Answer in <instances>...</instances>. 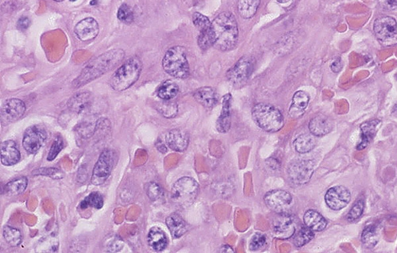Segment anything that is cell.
Segmentation results:
<instances>
[{
    "mask_svg": "<svg viewBox=\"0 0 397 253\" xmlns=\"http://www.w3.org/2000/svg\"><path fill=\"white\" fill-rule=\"evenodd\" d=\"M125 56L123 50L113 49L91 60L81 75L72 82L75 88L81 87L116 68Z\"/></svg>",
    "mask_w": 397,
    "mask_h": 253,
    "instance_id": "obj_1",
    "label": "cell"
},
{
    "mask_svg": "<svg viewBox=\"0 0 397 253\" xmlns=\"http://www.w3.org/2000/svg\"><path fill=\"white\" fill-rule=\"evenodd\" d=\"M213 46L222 51H230L239 41V26L230 12H222L212 23Z\"/></svg>",
    "mask_w": 397,
    "mask_h": 253,
    "instance_id": "obj_2",
    "label": "cell"
},
{
    "mask_svg": "<svg viewBox=\"0 0 397 253\" xmlns=\"http://www.w3.org/2000/svg\"><path fill=\"white\" fill-rule=\"evenodd\" d=\"M252 117L256 125L264 131L276 132L284 124V117L277 108L266 103H259L253 107Z\"/></svg>",
    "mask_w": 397,
    "mask_h": 253,
    "instance_id": "obj_3",
    "label": "cell"
},
{
    "mask_svg": "<svg viewBox=\"0 0 397 253\" xmlns=\"http://www.w3.org/2000/svg\"><path fill=\"white\" fill-rule=\"evenodd\" d=\"M142 63L137 57L126 60L114 73L110 80L111 87L116 91H123L133 86L140 77Z\"/></svg>",
    "mask_w": 397,
    "mask_h": 253,
    "instance_id": "obj_4",
    "label": "cell"
},
{
    "mask_svg": "<svg viewBox=\"0 0 397 253\" xmlns=\"http://www.w3.org/2000/svg\"><path fill=\"white\" fill-rule=\"evenodd\" d=\"M162 67L166 73L177 78H186L189 76V63L186 49L175 46L167 51L162 60Z\"/></svg>",
    "mask_w": 397,
    "mask_h": 253,
    "instance_id": "obj_5",
    "label": "cell"
},
{
    "mask_svg": "<svg viewBox=\"0 0 397 253\" xmlns=\"http://www.w3.org/2000/svg\"><path fill=\"white\" fill-rule=\"evenodd\" d=\"M199 192V184L188 177H183L175 182L171 191L173 202L182 207L191 206L196 200Z\"/></svg>",
    "mask_w": 397,
    "mask_h": 253,
    "instance_id": "obj_6",
    "label": "cell"
},
{
    "mask_svg": "<svg viewBox=\"0 0 397 253\" xmlns=\"http://www.w3.org/2000/svg\"><path fill=\"white\" fill-rule=\"evenodd\" d=\"M115 161V153L111 150H105L101 153L99 159L93 169L92 184L101 185L108 179L111 175Z\"/></svg>",
    "mask_w": 397,
    "mask_h": 253,
    "instance_id": "obj_7",
    "label": "cell"
},
{
    "mask_svg": "<svg viewBox=\"0 0 397 253\" xmlns=\"http://www.w3.org/2000/svg\"><path fill=\"white\" fill-rule=\"evenodd\" d=\"M253 69V60L250 58L242 57L226 74L227 78L233 86L242 87L246 83Z\"/></svg>",
    "mask_w": 397,
    "mask_h": 253,
    "instance_id": "obj_8",
    "label": "cell"
},
{
    "mask_svg": "<svg viewBox=\"0 0 397 253\" xmlns=\"http://www.w3.org/2000/svg\"><path fill=\"white\" fill-rule=\"evenodd\" d=\"M314 163L310 160L292 161L288 167V177L297 185L307 184L314 173Z\"/></svg>",
    "mask_w": 397,
    "mask_h": 253,
    "instance_id": "obj_9",
    "label": "cell"
},
{
    "mask_svg": "<svg viewBox=\"0 0 397 253\" xmlns=\"http://www.w3.org/2000/svg\"><path fill=\"white\" fill-rule=\"evenodd\" d=\"M264 200L268 208L276 214H280L286 212L289 209L292 197L289 192L284 190H273L266 193Z\"/></svg>",
    "mask_w": 397,
    "mask_h": 253,
    "instance_id": "obj_10",
    "label": "cell"
},
{
    "mask_svg": "<svg viewBox=\"0 0 397 253\" xmlns=\"http://www.w3.org/2000/svg\"><path fill=\"white\" fill-rule=\"evenodd\" d=\"M47 134L45 129L39 126H31L24 133L23 146L29 153H35L45 144Z\"/></svg>",
    "mask_w": 397,
    "mask_h": 253,
    "instance_id": "obj_11",
    "label": "cell"
},
{
    "mask_svg": "<svg viewBox=\"0 0 397 253\" xmlns=\"http://www.w3.org/2000/svg\"><path fill=\"white\" fill-rule=\"evenodd\" d=\"M350 200L351 194L350 191L342 185L332 187L325 195L326 203L334 210H340L346 207Z\"/></svg>",
    "mask_w": 397,
    "mask_h": 253,
    "instance_id": "obj_12",
    "label": "cell"
},
{
    "mask_svg": "<svg viewBox=\"0 0 397 253\" xmlns=\"http://www.w3.org/2000/svg\"><path fill=\"white\" fill-rule=\"evenodd\" d=\"M374 33L377 38L383 42H388L397 37V23L393 17L379 18L373 25Z\"/></svg>",
    "mask_w": 397,
    "mask_h": 253,
    "instance_id": "obj_13",
    "label": "cell"
},
{
    "mask_svg": "<svg viewBox=\"0 0 397 253\" xmlns=\"http://www.w3.org/2000/svg\"><path fill=\"white\" fill-rule=\"evenodd\" d=\"M26 112L25 103L17 98L5 101L1 108L2 122L11 123L18 121Z\"/></svg>",
    "mask_w": 397,
    "mask_h": 253,
    "instance_id": "obj_14",
    "label": "cell"
},
{
    "mask_svg": "<svg viewBox=\"0 0 397 253\" xmlns=\"http://www.w3.org/2000/svg\"><path fill=\"white\" fill-rule=\"evenodd\" d=\"M273 229L278 238L288 239L296 232L292 217L285 213L276 214L273 221Z\"/></svg>",
    "mask_w": 397,
    "mask_h": 253,
    "instance_id": "obj_15",
    "label": "cell"
},
{
    "mask_svg": "<svg viewBox=\"0 0 397 253\" xmlns=\"http://www.w3.org/2000/svg\"><path fill=\"white\" fill-rule=\"evenodd\" d=\"M99 32V24L95 19L87 18L83 19L75 26V33L79 39L82 41H89L95 39Z\"/></svg>",
    "mask_w": 397,
    "mask_h": 253,
    "instance_id": "obj_16",
    "label": "cell"
},
{
    "mask_svg": "<svg viewBox=\"0 0 397 253\" xmlns=\"http://www.w3.org/2000/svg\"><path fill=\"white\" fill-rule=\"evenodd\" d=\"M166 143L167 145L173 151L183 152L188 146L189 137L183 130L173 129L167 134Z\"/></svg>",
    "mask_w": 397,
    "mask_h": 253,
    "instance_id": "obj_17",
    "label": "cell"
},
{
    "mask_svg": "<svg viewBox=\"0 0 397 253\" xmlns=\"http://www.w3.org/2000/svg\"><path fill=\"white\" fill-rule=\"evenodd\" d=\"M20 158V152L15 142L6 140L1 143V162L3 166L15 165Z\"/></svg>",
    "mask_w": 397,
    "mask_h": 253,
    "instance_id": "obj_18",
    "label": "cell"
},
{
    "mask_svg": "<svg viewBox=\"0 0 397 253\" xmlns=\"http://www.w3.org/2000/svg\"><path fill=\"white\" fill-rule=\"evenodd\" d=\"M333 123L324 115H318L309 123V130L315 136H323L332 131Z\"/></svg>",
    "mask_w": 397,
    "mask_h": 253,
    "instance_id": "obj_19",
    "label": "cell"
},
{
    "mask_svg": "<svg viewBox=\"0 0 397 253\" xmlns=\"http://www.w3.org/2000/svg\"><path fill=\"white\" fill-rule=\"evenodd\" d=\"M380 125H381V121H379V120H372V121H367V122L362 124L361 125V131H362L361 139L362 140L357 147V149L361 151L368 147L371 140L374 138Z\"/></svg>",
    "mask_w": 397,
    "mask_h": 253,
    "instance_id": "obj_20",
    "label": "cell"
},
{
    "mask_svg": "<svg viewBox=\"0 0 397 253\" xmlns=\"http://www.w3.org/2000/svg\"><path fill=\"white\" fill-rule=\"evenodd\" d=\"M92 104V96L89 92L80 93L72 97L68 101V106L72 112L81 114L89 109Z\"/></svg>",
    "mask_w": 397,
    "mask_h": 253,
    "instance_id": "obj_21",
    "label": "cell"
},
{
    "mask_svg": "<svg viewBox=\"0 0 397 253\" xmlns=\"http://www.w3.org/2000/svg\"><path fill=\"white\" fill-rule=\"evenodd\" d=\"M194 98L206 108H214L218 103V96L212 87H202L194 93Z\"/></svg>",
    "mask_w": 397,
    "mask_h": 253,
    "instance_id": "obj_22",
    "label": "cell"
},
{
    "mask_svg": "<svg viewBox=\"0 0 397 253\" xmlns=\"http://www.w3.org/2000/svg\"><path fill=\"white\" fill-rule=\"evenodd\" d=\"M231 100L230 94H226L222 100V109L217 121V130L221 133H226L231 127Z\"/></svg>",
    "mask_w": 397,
    "mask_h": 253,
    "instance_id": "obj_23",
    "label": "cell"
},
{
    "mask_svg": "<svg viewBox=\"0 0 397 253\" xmlns=\"http://www.w3.org/2000/svg\"><path fill=\"white\" fill-rule=\"evenodd\" d=\"M165 222L173 238H179L187 232V223L177 213L170 214Z\"/></svg>",
    "mask_w": 397,
    "mask_h": 253,
    "instance_id": "obj_24",
    "label": "cell"
},
{
    "mask_svg": "<svg viewBox=\"0 0 397 253\" xmlns=\"http://www.w3.org/2000/svg\"><path fill=\"white\" fill-rule=\"evenodd\" d=\"M309 96L305 91H297L292 98V103L289 109V113L294 118L301 117L309 103Z\"/></svg>",
    "mask_w": 397,
    "mask_h": 253,
    "instance_id": "obj_25",
    "label": "cell"
},
{
    "mask_svg": "<svg viewBox=\"0 0 397 253\" xmlns=\"http://www.w3.org/2000/svg\"><path fill=\"white\" fill-rule=\"evenodd\" d=\"M304 221L306 227L316 232L323 231L327 226L325 218L314 210H309L305 213Z\"/></svg>",
    "mask_w": 397,
    "mask_h": 253,
    "instance_id": "obj_26",
    "label": "cell"
},
{
    "mask_svg": "<svg viewBox=\"0 0 397 253\" xmlns=\"http://www.w3.org/2000/svg\"><path fill=\"white\" fill-rule=\"evenodd\" d=\"M148 243L151 249L155 251H162L168 245V239L162 229L158 227H153L148 234Z\"/></svg>",
    "mask_w": 397,
    "mask_h": 253,
    "instance_id": "obj_27",
    "label": "cell"
},
{
    "mask_svg": "<svg viewBox=\"0 0 397 253\" xmlns=\"http://www.w3.org/2000/svg\"><path fill=\"white\" fill-rule=\"evenodd\" d=\"M261 0H239L238 5L239 15L245 19H249L256 15Z\"/></svg>",
    "mask_w": 397,
    "mask_h": 253,
    "instance_id": "obj_28",
    "label": "cell"
},
{
    "mask_svg": "<svg viewBox=\"0 0 397 253\" xmlns=\"http://www.w3.org/2000/svg\"><path fill=\"white\" fill-rule=\"evenodd\" d=\"M314 136L309 134L299 135L294 141L296 151L300 153H308L312 151L316 145V140Z\"/></svg>",
    "mask_w": 397,
    "mask_h": 253,
    "instance_id": "obj_29",
    "label": "cell"
},
{
    "mask_svg": "<svg viewBox=\"0 0 397 253\" xmlns=\"http://www.w3.org/2000/svg\"><path fill=\"white\" fill-rule=\"evenodd\" d=\"M379 231L375 225H369L362 232V242L365 247L372 249L378 243Z\"/></svg>",
    "mask_w": 397,
    "mask_h": 253,
    "instance_id": "obj_30",
    "label": "cell"
},
{
    "mask_svg": "<svg viewBox=\"0 0 397 253\" xmlns=\"http://www.w3.org/2000/svg\"><path fill=\"white\" fill-rule=\"evenodd\" d=\"M179 92V86L171 80L163 82L157 90V96L163 101L172 100Z\"/></svg>",
    "mask_w": 397,
    "mask_h": 253,
    "instance_id": "obj_31",
    "label": "cell"
},
{
    "mask_svg": "<svg viewBox=\"0 0 397 253\" xmlns=\"http://www.w3.org/2000/svg\"><path fill=\"white\" fill-rule=\"evenodd\" d=\"M292 237H293L292 238L293 244L297 247L301 248L310 242L315 237V233H314V231L308 227H304L296 231Z\"/></svg>",
    "mask_w": 397,
    "mask_h": 253,
    "instance_id": "obj_32",
    "label": "cell"
},
{
    "mask_svg": "<svg viewBox=\"0 0 397 253\" xmlns=\"http://www.w3.org/2000/svg\"><path fill=\"white\" fill-rule=\"evenodd\" d=\"M27 184H28V180L25 177H22L17 178L15 180H11L6 185L4 186L5 193L9 195H21L23 192H25L26 188H27Z\"/></svg>",
    "mask_w": 397,
    "mask_h": 253,
    "instance_id": "obj_33",
    "label": "cell"
},
{
    "mask_svg": "<svg viewBox=\"0 0 397 253\" xmlns=\"http://www.w3.org/2000/svg\"><path fill=\"white\" fill-rule=\"evenodd\" d=\"M2 235L6 243L8 244L10 247H18L23 241V235L20 231L13 227H5L2 231Z\"/></svg>",
    "mask_w": 397,
    "mask_h": 253,
    "instance_id": "obj_34",
    "label": "cell"
},
{
    "mask_svg": "<svg viewBox=\"0 0 397 253\" xmlns=\"http://www.w3.org/2000/svg\"><path fill=\"white\" fill-rule=\"evenodd\" d=\"M103 202L104 201H103V196L100 193L96 192H92L87 196L86 198L81 202L80 208L85 210L91 206V207L99 210L103 207Z\"/></svg>",
    "mask_w": 397,
    "mask_h": 253,
    "instance_id": "obj_35",
    "label": "cell"
},
{
    "mask_svg": "<svg viewBox=\"0 0 397 253\" xmlns=\"http://www.w3.org/2000/svg\"><path fill=\"white\" fill-rule=\"evenodd\" d=\"M192 22H193L194 25L196 27V29L199 30L200 33L208 30L212 27V23L208 17L202 15L200 13H194L193 16H192Z\"/></svg>",
    "mask_w": 397,
    "mask_h": 253,
    "instance_id": "obj_36",
    "label": "cell"
},
{
    "mask_svg": "<svg viewBox=\"0 0 397 253\" xmlns=\"http://www.w3.org/2000/svg\"><path fill=\"white\" fill-rule=\"evenodd\" d=\"M117 17L122 23H125V24H131L134 21V12L130 6H128L126 3H123L119 9Z\"/></svg>",
    "mask_w": 397,
    "mask_h": 253,
    "instance_id": "obj_37",
    "label": "cell"
},
{
    "mask_svg": "<svg viewBox=\"0 0 397 253\" xmlns=\"http://www.w3.org/2000/svg\"><path fill=\"white\" fill-rule=\"evenodd\" d=\"M198 45L203 50H206L213 46L214 43H213L212 27L208 30L200 32L198 37Z\"/></svg>",
    "mask_w": 397,
    "mask_h": 253,
    "instance_id": "obj_38",
    "label": "cell"
},
{
    "mask_svg": "<svg viewBox=\"0 0 397 253\" xmlns=\"http://www.w3.org/2000/svg\"><path fill=\"white\" fill-rule=\"evenodd\" d=\"M364 208L365 203L363 200H358L348 213L347 220L349 222H354V221L358 220L363 214Z\"/></svg>",
    "mask_w": 397,
    "mask_h": 253,
    "instance_id": "obj_39",
    "label": "cell"
},
{
    "mask_svg": "<svg viewBox=\"0 0 397 253\" xmlns=\"http://www.w3.org/2000/svg\"><path fill=\"white\" fill-rule=\"evenodd\" d=\"M158 110L161 112V114L165 117H175L177 113V105L176 103L171 102L170 100L164 101L162 104H160Z\"/></svg>",
    "mask_w": 397,
    "mask_h": 253,
    "instance_id": "obj_40",
    "label": "cell"
},
{
    "mask_svg": "<svg viewBox=\"0 0 397 253\" xmlns=\"http://www.w3.org/2000/svg\"><path fill=\"white\" fill-rule=\"evenodd\" d=\"M33 175L35 176H46L53 179H62L64 177V174L61 170L56 169V168H41L39 170H34L33 172Z\"/></svg>",
    "mask_w": 397,
    "mask_h": 253,
    "instance_id": "obj_41",
    "label": "cell"
},
{
    "mask_svg": "<svg viewBox=\"0 0 397 253\" xmlns=\"http://www.w3.org/2000/svg\"><path fill=\"white\" fill-rule=\"evenodd\" d=\"M63 145H64V143H63V139H62L61 137H56L54 143H53L51 147H50L49 153H48V161H54L55 159L57 156L59 154L61 150L63 149Z\"/></svg>",
    "mask_w": 397,
    "mask_h": 253,
    "instance_id": "obj_42",
    "label": "cell"
},
{
    "mask_svg": "<svg viewBox=\"0 0 397 253\" xmlns=\"http://www.w3.org/2000/svg\"><path fill=\"white\" fill-rule=\"evenodd\" d=\"M162 188L156 182H151L148 184L146 193L152 201H156L162 196Z\"/></svg>",
    "mask_w": 397,
    "mask_h": 253,
    "instance_id": "obj_43",
    "label": "cell"
},
{
    "mask_svg": "<svg viewBox=\"0 0 397 253\" xmlns=\"http://www.w3.org/2000/svg\"><path fill=\"white\" fill-rule=\"evenodd\" d=\"M266 243V237L265 235L262 233H256L253 235L251 240H250V243H249V249L255 251L258 249H262L265 246Z\"/></svg>",
    "mask_w": 397,
    "mask_h": 253,
    "instance_id": "obj_44",
    "label": "cell"
},
{
    "mask_svg": "<svg viewBox=\"0 0 397 253\" xmlns=\"http://www.w3.org/2000/svg\"><path fill=\"white\" fill-rule=\"evenodd\" d=\"M30 25V19L27 17H23V18H21L19 19V22H18V27H19V29H27Z\"/></svg>",
    "mask_w": 397,
    "mask_h": 253,
    "instance_id": "obj_45",
    "label": "cell"
},
{
    "mask_svg": "<svg viewBox=\"0 0 397 253\" xmlns=\"http://www.w3.org/2000/svg\"><path fill=\"white\" fill-rule=\"evenodd\" d=\"M331 68H332V70L334 72H336V73L339 72L342 68V61H341V59H336V60L332 63Z\"/></svg>",
    "mask_w": 397,
    "mask_h": 253,
    "instance_id": "obj_46",
    "label": "cell"
},
{
    "mask_svg": "<svg viewBox=\"0 0 397 253\" xmlns=\"http://www.w3.org/2000/svg\"><path fill=\"white\" fill-rule=\"evenodd\" d=\"M156 147H157V150H158L159 151H161V153H165V152H166V147H165V146L164 145V144H163V143H161L160 140L156 143Z\"/></svg>",
    "mask_w": 397,
    "mask_h": 253,
    "instance_id": "obj_47",
    "label": "cell"
},
{
    "mask_svg": "<svg viewBox=\"0 0 397 253\" xmlns=\"http://www.w3.org/2000/svg\"><path fill=\"white\" fill-rule=\"evenodd\" d=\"M386 2H387L389 6H397V0H386Z\"/></svg>",
    "mask_w": 397,
    "mask_h": 253,
    "instance_id": "obj_48",
    "label": "cell"
},
{
    "mask_svg": "<svg viewBox=\"0 0 397 253\" xmlns=\"http://www.w3.org/2000/svg\"><path fill=\"white\" fill-rule=\"evenodd\" d=\"M276 1L280 3H288L292 2V0H276Z\"/></svg>",
    "mask_w": 397,
    "mask_h": 253,
    "instance_id": "obj_49",
    "label": "cell"
},
{
    "mask_svg": "<svg viewBox=\"0 0 397 253\" xmlns=\"http://www.w3.org/2000/svg\"><path fill=\"white\" fill-rule=\"evenodd\" d=\"M56 2H62V1H64V0H54Z\"/></svg>",
    "mask_w": 397,
    "mask_h": 253,
    "instance_id": "obj_50",
    "label": "cell"
},
{
    "mask_svg": "<svg viewBox=\"0 0 397 253\" xmlns=\"http://www.w3.org/2000/svg\"><path fill=\"white\" fill-rule=\"evenodd\" d=\"M71 2H75L76 0H70Z\"/></svg>",
    "mask_w": 397,
    "mask_h": 253,
    "instance_id": "obj_51",
    "label": "cell"
}]
</instances>
